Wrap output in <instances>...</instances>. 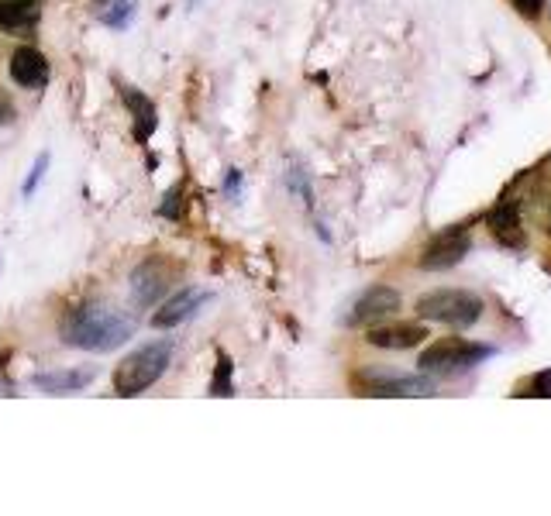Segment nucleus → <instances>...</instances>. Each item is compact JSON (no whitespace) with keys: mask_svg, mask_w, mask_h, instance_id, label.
Listing matches in <instances>:
<instances>
[{"mask_svg":"<svg viewBox=\"0 0 551 516\" xmlns=\"http://www.w3.org/2000/svg\"><path fill=\"white\" fill-rule=\"evenodd\" d=\"M128 338H135V320L124 317L121 310L104 307V303H87L62 320V341L80 351H114Z\"/></svg>","mask_w":551,"mask_h":516,"instance_id":"f257e3e1","label":"nucleus"},{"mask_svg":"<svg viewBox=\"0 0 551 516\" xmlns=\"http://www.w3.org/2000/svg\"><path fill=\"white\" fill-rule=\"evenodd\" d=\"M173 362V341H149L135 348L128 358L114 369V393L118 396H142L145 389L166 375Z\"/></svg>","mask_w":551,"mask_h":516,"instance_id":"f03ea898","label":"nucleus"},{"mask_svg":"<svg viewBox=\"0 0 551 516\" xmlns=\"http://www.w3.org/2000/svg\"><path fill=\"white\" fill-rule=\"evenodd\" d=\"M490 355H493L490 344L465 341V338H441V341H434L431 348L421 351L417 369H421L424 375H441V379H448V375L476 369V365L486 362Z\"/></svg>","mask_w":551,"mask_h":516,"instance_id":"7ed1b4c3","label":"nucleus"},{"mask_svg":"<svg viewBox=\"0 0 551 516\" xmlns=\"http://www.w3.org/2000/svg\"><path fill=\"white\" fill-rule=\"evenodd\" d=\"M483 300L469 289H431L417 300V317L434 320L445 327H472L483 317Z\"/></svg>","mask_w":551,"mask_h":516,"instance_id":"20e7f679","label":"nucleus"},{"mask_svg":"<svg viewBox=\"0 0 551 516\" xmlns=\"http://www.w3.org/2000/svg\"><path fill=\"white\" fill-rule=\"evenodd\" d=\"M362 396H434V382L428 375H400L383 369H366L355 375Z\"/></svg>","mask_w":551,"mask_h":516,"instance_id":"39448f33","label":"nucleus"},{"mask_svg":"<svg viewBox=\"0 0 551 516\" xmlns=\"http://www.w3.org/2000/svg\"><path fill=\"white\" fill-rule=\"evenodd\" d=\"M472 248V234H469V224H455V228L441 231L438 238L431 241L428 248L421 252V269L428 272H441V269H452L459 265Z\"/></svg>","mask_w":551,"mask_h":516,"instance_id":"423d86ee","label":"nucleus"},{"mask_svg":"<svg viewBox=\"0 0 551 516\" xmlns=\"http://www.w3.org/2000/svg\"><path fill=\"white\" fill-rule=\"evenodd\" d=\"M173 283H176L173 265L162 262V258H149V262L138 265L135 276H131V300H135L138 307H155Z\"/></svg>","mask_w":551,"mask_h":516,"instance_id":"0eeeda50","label":"nucleus"},{"mask_svg":"<svg viewBox=\"0 0 551 516\" xmlns=\"http://www.w3.org/2000/svg\"><path fill=\"white\" fill-rule=\"evenodd\" d=\"M400 310V293L390 286H369L359 300L352 303V314L345 317L348 327H369L379 324V320L393 317Z\"/></svg>","mask_w":551,"mask_h":516,"instance_id":"6e6552de","label":"nucleus"},{"mask_svg":"<svg viewBox=\"0 0 551 516\" xmlns=\"http://www.w3.org/2000/svg\"><path fill=\"white\" fill-rule=\"evenodd\" d=\"M366 341L372 348H386V351H407L417 348V344L428 341V327L424 324H369Z\"/></svg>","mask_w":551,"mask_h":516,"instance_id":"1a4fd4ad","label":"nucleus"},{"mask_svg":"<svg viewBox=\"0 0 551 516\" xmlns=\"http://www.w3.org/2000/svg\"><path fill=\"white\" fill-rule=\"evenodd\" d=\"M11 80L18 86H25V90H38V86L49 83V59L42 56L38 49H31V45H21V49L11 52Z\"/></svg>","mask_w":551,"mask_h":516,"instance_id":"9d476101","label":"nucleus"},{"mask_svg":"<svg viewBox=\"0 0 551 516\" xmlns=\"http://www.w3.org/2000/svg\"><path fill=\"white\" fill-rule=\"evenodd\" d=\"M211 300V293H204V289H183L180 296H173L169 303H162L159 310L152 314V327H159V331H169V327L183 324V320H190L197 314L204 303Z\"/></svg>","mask_w":551,"mask_h":516,"instance_id":"9b49d317","label":"nucleus"},{"mask_svg":"<svg viewBox=\"0 0 551 516\" xmlns=\"http://www.w3.org/2000/svg\"><path fill=\"white\" fill-rule=\"evenodd\" d=\"M486 224H490L493 238L503 241L507 248H524L527 245L524 228H521V210H517L514 200L496 203V207L490 210V217H486Z\"/></svg>","mask_w":551,"mask_h":516,"instance_id":"f8f14e48","label":"nucleus"},{"mask_svg":"<svg viewBox=\"0 0 551 516\" xmlns=\"http://www.w3.org/2000/svg\"><path fill=\"white\" fill-rule=\"evenodd\" d=\"M42 18V0H0V31H31Z\"/></svg>","mask_w":551,"mask_h":516,"instance_id":"ddd939ff","label":"nucleus"},{"mask_svg":"<svg viewBox=\"0 0 551 516\" xmlns=\"http://www.w3.org/2000/svg\"><path fill=\"white\" fill-rule=\"evenodd\" d=\"M42 393H52V396H66V393H80L93 382V369H62V372H38L35 379Z\"/></svg>","mask_w":551,"mask_h":516,"instance_id":"4468645a","label":"nucleus"},{"mask_svg":"<svg viewBox=\"0 0 551 516\" xmlns=\"http://www.w3.org/2000/svg\"><path fill=\"white\" fill-rule=\"evenodd\" d=\"M121 97L131 111V121H135V138L138 142H149L152 131H155V121H159V117H155V104L145 97L142 90H135V86H124Z\"/></svg>","mask_w":551,"mask_h":516,"instance_id":"2eb2a0df","label":"nucleus"},{"mask_svg":"<svg viewBox=\"0 0 551 516\" xmlns=\"http://www.w3.org/2000/svg\"><path fill=\"white\" fill-rule=\"evenodd\" d=\"M93 14H97L100 25L124 31L131 21H135L138 7H135V0H93Z\"/></svg>","mask_w":551,"mask_h":516,"instance_id":"dca6fc26","label":"nucleus"},{"mask_svg":"<svg viewBox=\"0 0 551 516\" xmlns=\"http://www.w3.org/2000/svg\"><path fill=\"white\" fill-rule=\"evenodd\" d=\"M211 393L214 396H231L235 386H231V358L224 351H217V375L211 379Z\"/></svg>","mask_w":551,"mask_h":516,"instance_id":"f3484780","label":"nucleus"},{"mask_svg":"<svg viewBox=\"0 0 551 516\" xmlns=\"http://www.w3.org/2000/svg\"><path fill=\"white\" fill-rule=\"evenodd\" d=\"M510 4L517 7V14L527 21H538L541 18V11H545V4L548 0H510Z\"/></svg>","mask_w":551,"mask_h":516,"instance_id":"a211bd4d","label":"nucleus"},{"mask_svg":"<svg viewBox=\"0 0 551 516\" xmlns=\"http://www.w3.org/2000/svg\"><path fill=\"white\" fill-rule=\"evenodd\" d=\"M521 396H551V369L534 375V379L527 382V393H521Z\"/></svg>","mask_w":551,"mask_h":516,"instance_id":"6ab92c4d","label":"nucleus"},{"mask_svg":"<svg viewBox=\"0 0 551 516\" xmlns=\"http://www.w3.org/2000/svg\"><path fill=\"white\" fill-rule=\"evenodd\" d=\"M45 169H49V155H38V159H35V166H31L28 183H25V197H31V193H35V186H38V179L45 176Z\"/></svg>","mask_w":551,"mask_h":516,"instance_id":"aec40b11","label":"nucleus"},{"mask_svg":"<svg viewBox=\"0 0 551 516\" xmlns=\"http://www.w3.org/2000/svg\"><path fill=\"white\" fill-rule=\"evenodd\" d=\"M14 117V104L11 97H7V90H0V124H7Z\"/></svg>","mask_w":551,"mask_h":516,"instance_id":"412c9836","label":"nucleus"}]
</instances>
